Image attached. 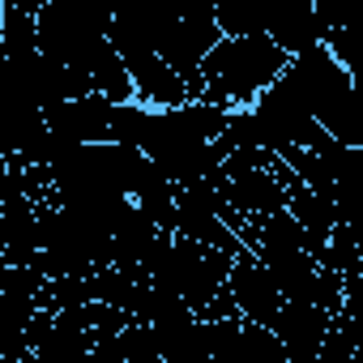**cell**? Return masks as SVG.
Segmentation results:
<instances>
[{"mask_svg": "<svg viewBox=\"0 0 363 363\" xmlns=\"http://www.w3.org/2000/svg\"><path fill=\"white\" fill-rule=\"evenodd\" d=\"M291 69V56L269 39V35H244V39H218L210 52L201 82H197V103H210L218 111H252Z\"/></svg>", "mask_w": 363, "mask_h": 363, "instance_id": "obj_1", "label": "cell"}]
</instances>
